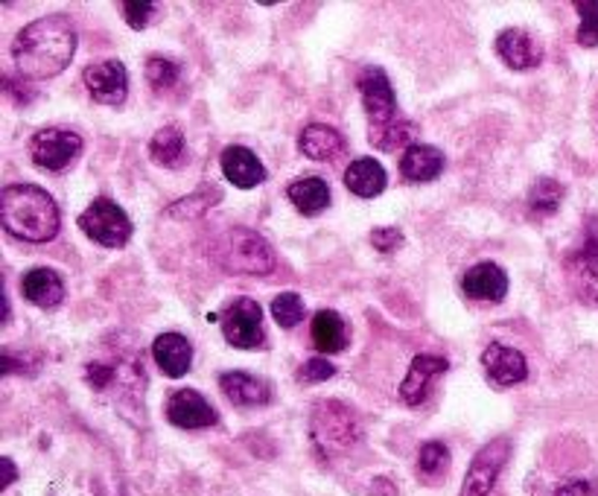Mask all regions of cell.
Segmentation results:
<instances>
[{
	"label": "cell",
	"mask_w": 598,
	"mask_h": 496,
	"mask_svg": "<svg viewBox=\"0 0 598 496\" xmlns=\"http://www.w3.org/2000/svg\"><path fill=\"white\" fill-rule=\"evenodd\" d=\"M371 494L377 496H397L394 494V487L389 479H374V485H371Z\"/></svg>",
	"instance_id": "cell-38"
},
{
	"label": "cell",
	"mask_w": 598,
	"mask_h": 496,
	"mask_svg": "<svg viewBox=\"0 0 598 496\" xmlns=\"http://www.w3.org/2000/svg\"><path fill=\"white\" fill-rule=\"evenodd\" d=\"M219 164H222V176L240 190H252L266 181V167L249 147H228Z\"/></svg>",
	"instance_id": "cell-17"
},
{
	"label": "cell",
	"mask_w": 598,
	"mask_h": 496,
	"mask_svg": "<svg viewBox=\"0 0 598 496\" xmlns=\"http://www.w3.org/2000/svg\"><path fill=\"white\" fill-rule=\"evenodd\" d=\"M76 53V29L67 15L56 12L21 29L12 41V62L24 79H53L71 65Z\"/></svg>",
	"instance_id": "cell-1"
},
{
	"label": "cell",
	"mask_w": 598,
	"mask_h": 496,
	"mask_svg": "<svg viewBox=\"0 0 598 496\" xmlns=\"http://www.w3.org/2000/svg\"><path fill=\"white\" fill-rule=\"evenodd\" d=\"M449 363L444 356H432V354H418L411 359L409 374L400 383V400L406 406H421L427 397H430L432 383L438 380V377L447 374Z\"/></svg>",
	"instance_id": "cell-13"
},
{
	"label": "cell",
	"mask_w": 598,
	"mask_h": 496,
	"mask_svg": "<svg viewBox=\"0 0 598 496\" xmlns=\"http://www.w3.org/2000/svg\"><path fill=\"white\" fill-rule=\"evenodd\" d=\"M333 374H336V368L330 366L328 359L316 356V359H307V363H304V368L298 371V380L301 383H325V380H330Z\"/></svg>",
	"instance_id": "cell-36"
},
{
	"label": "cell",
	"mask_w": 598,
	"mask_h": 496,
	"mask_svg": "<svg viewBox=\"0 0 598 496\" xmlns=\"http://www.w3.org/2000/svg\"><path fill=\"white\" fill-rule=\"evenodd\" d=\"M0 222L24 243H50L59 234V207L48 190L10 185L0 193Z\"/></svg>",
	"instance_id": "cell-2"
},
{
	"label": "cell",
	"mask_w": 598,
	"mask_h": 496,
	"mask_svg": "<svg viewBox=\"0 0 598 496\" xmlns=\"http://www.w3.org/2000/svg\"><path fill=\"white\" fill-rule=\"evenodd\" d=\"M449 468V449L441 444V441H430V444H423L421 453H418V473L423 479H441L447 473Z\"/></svg>",
	"instance_id": "cell-30"
},
{
	"label": "cell",
	"mask_w": 598,
	"mask_h": 496,
	"mask_svg": "<svg viewBox=\"0 0 598 496\" xmlns=\"http://www.w3.org/2000/svg\"><path fill=\"white\" fill-rule=\"evenodd\" d=\"M563 202V185L555 178H537V185L529 190V207L537 216H551Z\"/></svg>",
	"instance_id": "cell-28"
},
{
	"label": "cell",
	"mask_w": 598,
	"mask_h": 496,
	"mask_svg": "<svg viewBox=\"0 0 598 496\" xmlns=\"http://www.w3.org/2000/svg\"><path fill=\"white\" fill-rule=\"evenodd\" d=\"M309 435H313L318 453L325 459H333V456H342L359 444L362 427H359V418L351 406L339 400H321L316 403L313 418H309Z\"/></svg>",
	"instance_id": "cell-4"
},
{
	"label": "cell",
	"mask_w": 598,
	"mask_h": 496,
	"mask_svg": "<svg viewBox=\"0 0 598 496\" xmlns=\"http://www.w3.org/2000/svg\"><path fill=\"white\" fill-rule=\"evenodd\" d=\"M482 366H485L487 380L499 389L523 383L529 377V366H525V356L517 347H508L502 342H491L482 354Z\"/></svg>",
	"instance_id": "cell-15"
},
{
	"label": "cell",
	"mask_w": 598,
	"mask_h": 496,
	"mask_svg": "<svg viewBox=\"0 0 598 496\" xmlns=\"http://www.w3.org/2000/svg\"><path fill=\"white\" fill-rule=\"evenodd\" d=\"M567 278L581 301L598 307V225H589L584 245L567 260Z\"/></svg>",
	"instance_id": "cell-11"
},
{
	"label": "cell",
	"mask_w": 598,
	"mask_h": 496,
	"mask_svg": "<svg viewBox=\"0 0 598 496\" xmlns=\"http://www.w3.org/2000/svg\"><path fill=\"white\" fill-rule=\"evenodd\" d=\"M271 319L287 330L295 328L304 319V301H301L298 292H283V295L271 301Z\"/></svg>",
	"instance_id": "cell-31"
},
{
	"label": "cell",
	"mask_w": 598,
	"mask_h": 496,
	"mask_svg": "<svg viewBox=\"0 0 598 496\" xmlns=\"http://www.w3.org/2000/svg\"><path fill=\"white\" fill-rule=\"evenodd\" d=\"M496 56L511 71H534L543 65V44L523 27H508L496 36Z\"/></svg>",
	"instance_id": "cell-12"
},
{
	"label": "cell",
	"mask_w": 598,
	"mask_h": 496,
	"mask_svg": "<svg viewBox=\"0 0 598 496\" xmlns=\"http://www.w3.org/2000/svg\"><path fill=\"white\" fill-rule=\"evenodd\" d=\"M219 325H222V336L228 339V345L243 347V351L266 345L263 309L257 301L237 298L234 304H228V309L219 316Z\"/></svg>",
	"instance_id": "cell-8"
},
{
	"label": "cell",
	"mask_w": 598,
	"mask_h": 496,
	"mask_svg": "<svg viewBox=\"0 0 598 496\" xmlns=\"http://www.w3.org/2000/svg\"><path fill=\"white\" fill-rule=\"evenodd\" d=\"M3 470H7V476H3V482H0V487L7 491V487L18 479V470H15V465H12V459H3Z\"/></svg>",
	"instance_id": "cell-39"
},
{
	"label": "cell",
	"mask_w": 598,
	"mask_h": 496,
	"mask_svg": "<svg viewBox=\"0 0 598 496\" xmlns=\"http://www.w3.org/2000/svg\"><path fill=\"white\" fill-rule=\"evenodd\" d=\"M219 196H222V193L216 188H199L196 193H190V196L173 202V205L167 207V216H173V219H196V216L205 214L207 207H214L216 202H219Z\"/></svg>",
	"instance_id": "cell-27"
},
{
	"label": "cell",
	"mask_w": 598,
	"mask_h": 496,
	"mask_svg": "<svg viewBox=\"0 0 598 496\" xmlns=\"http://www.w3.org/2000/svg\"><path fill=\"white\" fill-rule=\"evenodd\" d=\"M207 254L228 275H269L278 266L275 249L252 228H228L211 243Z\"/></svg>",
	"instance_id": "cell-3"
},
{
	"label": "cell",
	"mask_w": 598,
	"mask_h": 496,
	"mask_svg": "<svg viewBox=\"0 0 598 496\" xmlns=\"http://www.w3.org/2000/svg\"><path fill=\"white\" fill-rule=\"evenodd\" d=\"M120 10L123 18H126V24H129L131 29H143L150 24L158 7L150 3V0H126V3H120Z\"/></svg>",
	"instance_id": "cell-34"
},
{
	"label": "cell",
	"mask_w": 598,
	"mask_h": 496,
	"mask_svg": "<svg viewBox=\"0 0 598 496\" xmlns=\"http://www.w3.org/2000/svg\"><path fill=\"white\" fill-rule=\"evenodd\" d=\"M21 292H24V298H27L29 304H36V307L41 309H53L65 301V283H62L59 272L44 269V266L24 272V278H21Z\"/></svg>",
	"instance_id": "cell-19"
},
{
	"label": "cell",
	"mask_w": 598,
	"mask_h": 496,
	"mask_svg": "<svg viewBox=\"0 0 598 496\" xmlns=\"http://www.w3.org/2000/svg\"><path fill=\"white\" fill-rule=\"evenodd\" d=\"M150 155L155 164L167 169L185 167L188 161V143H185V131L178 126H164L155 131V138L150 141Z\"/></svg>",
	"instance_id": "cell-25"
},
{
	"label": "cell",
	"mask_w": 598,
	"mask_h": 496,
	"mask_svg": "<svg viewBox=\"0 0 598 496\" xmlns=\"http://www.w3.org/2000/svg\"><path fill=\"white\" fill-rule=\"evenodd\" d=\"M79 152H82V138L76 131L59 129V126L36 131L29 141V155L36 161V167L48 169V173L67 169L79 158Z\"/></svg>",
	"instance_id": "cell-6"
},
{
	"label": "cell",
	"mask_w": 598,
	"mask_h": 496,
	"mask_svg": "<svg viewBox=\"0 0 598 496\" xmlns=\"http://www.w3.org/2000/svg\"><path fill=\"white\" fill-rule=\"evenodd\" d=\"M575 10L581 15L578 44L581 48H596L598 44V0H578Z\"/></svg>",
	"instance_id": "cell-33"
},
{
	"label": "cell",
	"mask_w": 598,
	"mask_h": 496,
	"mask_svg": "<svg viewBox=\"0 0 598 496\" xmlns=\"http://www.w3.org/2000/svg\"><path fill=\"white\" fill-rule=\"evenodd\" d=\"M385 169L380 161L359 158L345 169V188L359 199H374L385 190Z\"/></svg>",
	"instance_id": "cell-23"
},
{
	"label": "cell",
	"mask_w": 598,
	"mask_h": 496,
	"mask_svg": "<svg viewBox=\"0 0 598 496\" xmlns=\"http://www.w3.org/2000/svg\"><path fill=\"white\" fill-rule=\"evenodd\" d=\"M359 97H362L365 114H368V129H385L392 123L403 120L397 112V97L389 82L383 67H365L359 76Z\"/></svg>",
	"instance_id": "cell-7"
},
{
	"label": "cell",
	"mask_w": 598,
	"mask_h": 496,
	"mask_svg": "<svg viewBox=\"0 0 598 496\" xmlns=\"http://www.w3.org/2000/svg\"><path fill=\"white\" fill-rule=\"evenodd\" d=\"M147 82L155 91H167L178 82V62L167 56H150L147 59Z\"/></svg>",
	"instance_id": "cell-32"
},
{
	"label": "cell",
	"mask_w": 598,
	"mask_h": 496,
	"mask_svg": "<svg viewBox=\"0 0 598 496\" xmlns=\"http://www.w3.org/2000/svg\"><path fill=\"white\" fill-rule=\"evenodd\" d=\"M79 228L88 240H94L103 249H123L131 237V222L126 211L112 199H94L91 205L79 214Z\"/></svg>",
	"instance_id": "cell-5"
},
{
	"label": "cell",
	"mask_w": 598,
	"mask_h": 496,
	"mask_svg": "<svg viewBox=\"0 0 598 496\" xmlns=\"http://www.w3.org/2000/svg\"><path fill=\"white\" fill-rule=\"evenodd\" d=\"M555 496H598V485L587 479H570L555 491Z\"/></svg>",
	"instance_id": "cell-37"
},
{
	"label": "cell",
	"mask_w": 598,
	"mask_h": 496,
	"mask_svg": "<svg viewBox=\"0 0 598 496\" xmlns=\"http://www.w3.org/2000/svg\"><path fill=\"white\" fill-rule=\"evenodd\" d=\"M219 389L234 406H266L271 400V389L266 380H257L243 371H225L219 377Z\"/></svg>",
	"instance_id": "cell-20"
},
{
	"label": "cell",
	"mask_w": 598,
	"mask_h": 496,
	"mask_svg": "<svg viewBox=\"0 0 598 496\" xmlns=\"http://www.w3.org/2000/svg\"><path fill=\"white\" fill-rule=\"evenodd\" d=\"M511 456V441L494 438L491 444L479 449L473 461H470L468 476L461 482V494L458 496H487L494 491L496 479L502 473L505 461Z\"/></svg>",
	"instance_id": "cell-9"
},
{
	"label": "cell",
	"mask_w": 598,
	"mask_h": 496,
	"mask_svg": "<svg viewBox=\"0 0 598 496\" xmlns=\"http://www.w3.org/2000/svg\"><path fill=\"white\" fill-rule=\"evenodd\" d=\"M152 356L158 363L161 374L164 377H185L190 371V363H193V345L181 333H161L155 342H152Z\"/></svg>",
	"instance_id": "cell-18"
},
{
	"label": "cell",
	"mask_w": 598,
	"mask_h": 496,
	"mask_svg": "<svg viewBox=\"0 0 598 496\" xmlns=\"http://www.w3.org/2000/svg\"><path fill=\"white\" fill-rule=\"evenodd\" d=\"M298 150L301 155H307L309 161H333L336 155L345 152V138L342 131L325 123H313L298 135Z\"/></svg>",
	"instance_id": "cell-22"
},
{
	"label": "cell",
	"mask_w": 598,
	"mask_h": 496,
	"mask_svg": "<svg viewBox=\"0 0 598 496\" xmlns=\"http://www.w3.org/2000/svg\"><path fill=\"white\" fill-rule=\"evenodd\" d=\"M371 245L380 249L383 254H392L397 249H403V231L394 228V225H383V228H374L371 231Z\"/></svg>",
	"instance_id": "cell-35"
},
{
	"label": "cell",
	"mask_w": 598,
	"mask_h": 496,
	"mask_svg": "<svg viewBox=\"0 0 598 496\" xmlns=\"http://www.w3.org/2000/svg\"><path fill=\"white\" fill-rule=\"evenodd\" d=\"M444 173V152L430 143H411L400 155V176L406 181H432Z\"/></svg>",
	"instance_id": "cell-21"
},
{
	"label": "cell",
	"mask_w": 598,
	"mask_h": 496,
	"mask_svg": "<svg viewBox=\"0 0 598 496\" xmlns=\"http://www.w3.org/2000/svg\"><path fill=\"white\" fill-rule=\"evenodd\" d=\"M82 82L100 105H123L129 97V74L120 59H103L88 65L82 71Z\"/></svg>",
	"instance_id": "cell-10"
},
{
	"label": "cell",
	"mask_w": 598,
	"mask_h": 496,
	"mask_svg": "<svg viewBox=\"0 0 598 496\" xmlns=\"http://www.w3.org/2000/svg\"><path fill=\"white\" fill-rule=\"evenodd\" d=\"M167 418L178 430H207L216 423V409L193 389H178L167 400Z\"/></svg>",
	"instance_id": "cell-14"
},
{
	"label": "cell",
	"mask_w": 598,
	"mask_h": 496,
	"mask_svg": "<svg viewBox=\"0 0 598 496\" xmlns=\"http://www.w3.org/2000/svg\"><path fill=\"white\" fill-rule=\"evenodd\" d=\"M415 131H418L415 129V123L397 120V123H392V126H385V129H368V141H371V147H374V150L392 152V150H397V147H406V143L411 141V135H415Z\"/></svg>",
	"instance_id": "cell-29"
},
{
	"label": "cell",
	"mask_w": 598,
	"mask_h": 496,
	"mask_svg": "<svg viewBox=\"0 0 598 496\" xmlns=\"http://www.w3.org/2000/svg\"><path fill=\"white\" fill-rule=\"evenodd\" d=\"M461 290H465V295H470V298L499 304V301L508 295V275H505L502 266H496V263H476V266L468 269L465 278H461Z\"/></svg>",
	"instance_id": "cell-16"
},
{
	"label": "cell",
	"mask_w": 598,
	"mask_h": 496,
	"mask_svg": "<svg viewBox=\"0 0 598 496\" xmlns=\"http://www.w3.org/2000/svg\"><path fill=\"white\" fill-rule=\"evenodd\" d=\"M287 196H290L292 205L298 207L304 216L321 214V211L330 205L328 181L318 176H304L298 178V181H292L290 190H287Z\"/></svg>",
	"instance_id": "cell-24"
},
{
	"label": "cell",
	"mask_w": 598,
	"mask_h": 496,
	"mask_svg": "<svg viewBox=\"0 0 598 496\" xmlns=\"http://www.w3.org/2000/svg\"><path fill=\"white\" fill-rule=\"evenodd\" d=\"M313 342H316L318 354H339L347 345L345 319L336 309H321L313 319Z\"/></svg>",
	"instance_id": "cell-26"
}]
</instances>
